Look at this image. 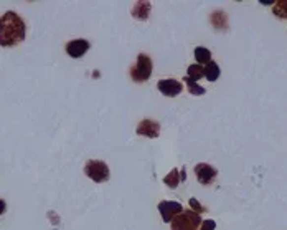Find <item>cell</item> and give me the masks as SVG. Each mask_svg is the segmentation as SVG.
I'll list each match as a JSON object with an SVG mask.
<instances>
[{
	"mask_svg": "<svg viewBox=\"0 0 287 230\" xmlns=\"http://www.w3.org/2000/svg\"><path fill=\"white\" fill-rule=\"evenodd\" d=\"M195 176H196V179H198L200 184L210 186L215 182L216 176H218V171H216L213 166H210V164L201 162V164H196L195 166Z\"/></svg>",
	"mask_w": 287,
	"mask_h": 230,
	"instance_id": "obj_6",
	"label": "cell"
},
{
	"mask_svg": "<svg viewBox=\"0 0 287 230\" xmlns=\"http://www.w3.org/2000/svg\"><path fill=\"white\" fill-rule=\"evenodd\" d=\"M201 217L200 214L193 212V210H183L182 214H178L175 219L172 220V230H198L201 225Z\"/></svg>",
	"mask_w": 287,
	"mask_h": 230,
	"instance_id": "obj_2",
	"label": "cell"
},
{
	"mask_svg": "<svg viewBox=\"0 0 287 230\" xmlns=\"http://www.w3.org/2000/svg\"><path fill=\"white\" fill-rule=\"evenodd\" d=\"M272 12H274L276 17L279 18H287V0H281V2H276L274 3V8H272Z\"/></svg>",
	"mask_w": 287,
	"mask_h": 230,
	"instance_id": "obj_17",
	"label": "cell"
},
{
	"mask_svg": "<svg viewBox=\"0 0 287 230\" xmlns=\"http://www.w3.org/2000/svg\"><path fill=\"white\" fill-rule=\"evenodd\" d=\"M211 23L218 28V30H226L228 27V18H226V13L221 12V10H216L213 15H211Z\"/></svg>",
	"mask_w": 287,
	"mask_h": 230,
	"instance_id": "obj_13",
	"label": "cell"
},
{
	"mask_svg": "<svg viewBox=\"0 0 287 230\" xmlns=\"http://www.w3.org/2000/svg\"><path fill=\"white\" fill-rule=\"evenodd\" d=\"M163 184L167 187H170V189H177L178 184H180V171H178V169H172V171L163 177Z\"/></svg>",
	"mask_w": 287,
	"mask_h": 230,
	"instance_id": "obj_14",
	"label": "cell"
},
{
	"mask_svg": "<svg viewBox=\"0 0 287 230\" xmlns=\"http://www.w3.org/2000/svg\"><path fill=\"white\" fill-rule=\"evenodd\" d=\"M193 55L198 65H208L211 62V51L208 48H205V46H196Z\"/></svg>",
	"mask_w": 287,
	"mask_h": 230,
	"instance_id": "obj_12",
	"label": "cell"
},
{
	"mask_svg": "<svg viewBox=\"0 0 287 230\" xmlns=\"http://www.w3.org/2000/svg\"><path fill=\"white\" fill-rule=\"evenodd\" d=\"M220 75H221L220 65L211 60V62L205 67V77H206V79H208V81H211V83H215L216 79L220 78Z\"/></svg>",
	"mask_w": 287,
	"mask_h": 230,
	"instance_id": "obj_11",
	"label": "cell"
},
{
	"mask_svg": "<svg viewBox=\"0 0 287 230\" xmlns=\"http://www.w3.org/2000/svg\"><path fill=\"white\" fill-rule=\"evenodd\" d=\"M180 181H187V174H185V167L180 171Z\"/></svg>",
	"mask_w": 287,
	"mask_h": 230,
	"instance_id": "obj_21",
	"label": "cell"
},
{
	"mask_svg": "<svg viewBox=\"0 0 287 230\" xmlns=\"http://www.w3.org/2000/svg\"><path fill=\"white\" fill-rule=\"evenodd\" d=\"M150 2H147V0H140V2H137L135 5L132 7V17L135 18V20H140V22H145L150 15Z\"/></svg>",
	"mask_w": 287,
	"mask_h": 230,
	"instance_id": "obj_10",
	"label": "cell"
},
{
	"mask_svg": "<svg viewBox=\"0 0 287 230\" xmlns=\"http://www.w3.org/2000/svg\"><path fill=\"white\" fill-rule=\"evenodd\" d=\"M89 48H91V45L84 38H76L66 43V53L71 58H81V56H84V53H88Z\"/></svg>",
	"mask_w": 287,
	"mask_h": 230,
	"instance_id": "obj_9",
	"label": "cell"
},
{
	"mask_svg": "<svg viewBox=\"0 0 287 230\" xmlns=\"http://www.w3.org/2000/svg\"><path fill=\"white\" fill-rule=\"evenodd\" d=\"M157 88L163 96L175 98L182 93L183 84L180 81H177V79H173V78H167V79H160V81L157 83Z\"/></svg>",
	"mask_w": 287,
	"mask_h": 230,
	"instance_id": "obj_7",
	"label": "cell"
},
{
	"mask_svg": "<svg viewBox=\"0 0 287 230\" xmlns=\"http://www.w3.org/2000/svg\"><path fill=\"white\" fill-rule=\"evenodd\" d=\"M215 229H216V222L208 219V220H203V222H201L198 230H215Z\"/></svg>",
	"mask_w": 287,
	"mask_h": 230,
	"instance_id": "obj_19",
	"label": "cell"
},
{
	"mask_svg": "<svg viewBox=\"0 0 287 230\" xmlns=\"http://www.w3.org/2000/svg\"><path fill=\"white\" fill-rule=\"evenodd\" d=\"M190 207H191V210H193V212H196V214H203V212H206V209H205L203 205H201L196 199H190Z\"/></svg>",
	"mask_w": 287,
	"mask_h": 230,
	"instance_id": "obj_18",
	"label": "cell"
},
{
	"mask_svg": "<svg viewBox=\"0 0 287 230\" xmlns=\"http://www.w3.org/2000/svg\"><path fill=\"white\" fill-rule=\"evenodd\" d=\"M84 174H86L91 181L97 182V184L109 181V177H111L107 164L102 162V161H93V159L91 161H88L86 166H84Z\"/></svg>",
	"mask_w": 287,
	"mask_h": 230,
	"instance_id": "obj_4",
	"label": "cell"
},
{
	"mask_svg": "<svg viewBox=\"0 0 287 230\" xmlns=\"http://www.w3.org/2000/svg\"><path fill=\"white\" fill-rule=\"evenodd\" d=\"M27 27L23 18L13 10H7L0 17V46H15L25 40Z\"/></svg>",
	"mask_w": 287,
	"mask_h": 230,
	"instance_id": "obj_1",
	"label": "cell"
},
{
	"mask_svg": "<svg viewBox=\"0 0 287 230\" xmlns=\"http://www.w3.org/2000/svg\"><path fill=\"white\" fill-rule=\"evenodd\" d=\"M187 77L190 79H193V81H198V79H201V77H205V68L200 67V65H190L187 72Z\"/></svg>",
	"mask_w": 287,
	"mask_h": 230,
	"instance_id": "obj_16",
	"label": "cell"
},
{
	"mask_svg": "<svg viewBox=\"0 0 287 230\" xmlns=\"http://www.w3.org/2000/svg\"><path fill=\"white\" fill-rule=\"evenodd\" d=\"M159 212H160L163 222L170 224L178 214L183 212V205L178 202H173V200H162L159 204Z\"/></svg>",
	"mask_w": 287,
	"mask_h": 230,
	"instance_id": "obj_5",
	"label": "cell"
},
{
	"mask_svg": "<svg viewBox=\"0 0 287 230\" xmlns=\"http://www.w3.org/2000/svg\"><path fill=\"white\" fill-rule=\"evenodd\" d=\"M5 210H7V204H5V200L0 199V215L5 214Z\"/></svg>",
	"mask_w": 287,
	"mask_h": 230,
	"instance_id": "obj_20",
	"label": "cell"
},
{
	"mask_svg": "<svg viewBox=\"0 0 287 230\" xmlns=\"http://www.w3.org/2000/svg\"><path fill=\"white\" fill-rule=\"evenodd\" d=\"M152 68H154V65H152L150 56L145 53H139L137 62H135L132 70H130V78H132L135 83H145L150 78V75H152Z\"/></svg>",
	"mask_w": 287,
	"mask_h": 230,
	"instance_id": "obj_3",
	"label": "cell"
},
{
	"mask_svg": "<svg viewBox=\"0 0 287 230\" xmlns=\"http://www.w3.org/2000/svg\"><path fill=\"white\" fill-rule=\"evenodd\" d=\"M183 79H185V83H187V88H188V91H190V93H191V95H193V96H203L205 93H206V90H205V88H203V86H200V84L196 83V81H193V79H190L188 77H185Z\"/></svg>",
	"mask_w": 287,
	"mask_h": 230,
	"instance_id": "obj_15",
	"label": "cell"
},
{
	"mask_svg": "<svg viewBox=\"0 0 287 230\" xmlns=\"http://www.w3.org/2000/svg\"><path fill=\"white\" fill-rule=\"evenodd\" d=\"M135 133H137L139 136H145V138L155 139V138H159V134H160V124L154 119H142L137 124Z\"/></svg>",
	"mask_w": 287,
	"mask_h": 230,
	"instance_id": "obj_8",
	"label": "cell"
}]
</instances>
